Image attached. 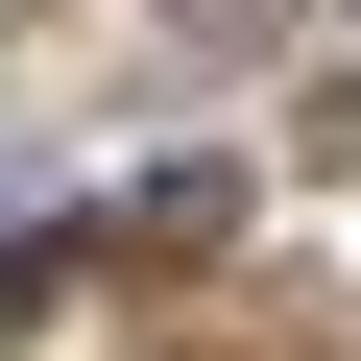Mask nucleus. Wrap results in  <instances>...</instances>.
Returning a JSON list of instances; mask_svg holds the SVG:
<instances>
[{"label": "nucleus", "instance_id": "f257e3e1", "mask_svg": "<svg viewBox=\"0 0 361 361\" xmlns=\"http://www.w3.org/2000/svg\"><path fill=\"white\" fill-rule=\"evenodd\" d=\"M193 25H217V49H289V0H193Z\"/></svg>", "mask_w": 361, "mask_h": 361}]
</instances>
